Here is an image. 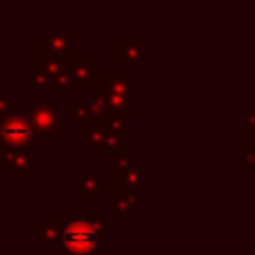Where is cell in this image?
I'll return each instance as SVG.
<instances>
[{
	"label": "cell",
	"instance_id": "7",
	"mask_svg": "<svg viewBox=\"0 0 255 255\" xmlns=\"http://www.w3.org/2000/svg\"><path fill=\"white\" fill-rule=\"evenodd\" d=\"M68 68L72 72V90L76 92H90L102 74L100 64L90 54H74Z\"/></svg>",
	"mask_w": 255,
	"mask_h": 255
},
{
	"label": "cell",
	"instance_id": "17",
	"mask_svg": "<svg viewBox=\"0 0 255 255\" xmlns=\"http://www.w3.org/2000/svg\"><path fill=\"white\" fill-rule=\"evenodd\" d=\"M88 102H90V106H92V110H94V114H96V118H98L100 122H104V120L112 114V108H110L108 98H106L104 94H100L98 90L88 96Z\"/></svg>",
	"mask_w": 255,
	"mask_h": 255
},
{
	"label": "cell",
	"instance_id": "21",
	"mask_svg": "<svg viewBox=\"0 0 255 255\" xmlns=\"http://www.w3.org/2000/svg\"><path fill=\"white\" fill-rule=\"evenodd\" d=\"M235 161L241 163L247 173H255V143H247L243 151L235 155Z\"/></svg>",
	"mask_w": 255,
	"mask_h": 255
},
{
	"label": "cell",
	"instance_id": "11",
	"mask_svg": "<svg viewBox=\"0 0 255 255\" xmlns=\"http://www.w3.org/2000/svg\"><path fill=\"white\" fill-rule=\"evenodd\" d=\"M26 88L28 92H52V76L36 60L26 64Z\"/></svg>",
	"mask_w": 255,
	"mask_h": 255
},
{
	"label": "cell",
	"instance_id": "14",
	"mask_svg": "<svg viewBox=\"0 0 255 255\" xmlns=\"http://www.w3.org/2000/svg\"><path fill=\"white\" fill-rule=\"evenodd\" d=\"M94 122H100V120L96 118V114H94V110H92L88 98H82V100L78 98V100H74V102H72V124L82 129V128H86V126H90V124H94Z\"/></svg>",
	"mask_w": 255,
	"mask_h": 255
},
{
	"label": "cell",
	"instance_id": "10",
	"mask_svg": "<svg viewBox=\"0 0 255 255\" xmlns=\"http://www.w3.org/2000/svg\"><path fill=\"white\" fill-rule=\"evenodd\" d=\"M64 217H36V243L60 245Z\"/></svg>",
	"mask_w": 255,
	"mask_h": 255
},
{
	"label": "cell",
	"instance_id": "25",
	"mask_svg": "<svg viewBox=\"0 0 255 255\" xmlns=\"http://www.w3.org/2000/svg\"><path fill=\"white\" fill-rule=\"evenodd\" d=\"M88 217H90V219H92V221H94V223H96L104 233L108 231V219L102 215V211H100L98 207H92V209H90V213H88Z\"/></svg>",
	"mask_w": 255,
	"mask_h": 255
},
{
	"label": "cell",
	"instance_id": "16",
	"mask_svg": "<svg viewBox=\"0 0 255 255\" xmlns=\"http://www.w3.org/2000/svg\"><path fill=\"white\" fill-rule=\"evenodd\" d=\"M135 165H137V155L131 153V151H122V153L108 155V171L110 173L120 175L122 171L129 169V167H135Z\"/></svg>",
	"mask_w": 255,
	"mask_h": 255
},
{
	"label": "cell",
	"instance_id": "19",
	"mask_svg": "<svg viewBox=\"0 0 255 255\" xmlns=\"http://www.w3.org/2000/svg\"><path fill=\"white\" fill-rule=\"evenodd\" d=\"M118 189L135 195V189H137V171H135V167H129V169H126L118 175Z\"/></svg>",
	"mask_w": 255,
	"mask_h": 255
},
{
	"label": "cell",
	"instance_id": "20",
	"mask_svg": "<svg viewBox=\"0 0 255 255\" xmlns=\"http://www.w3.org/2000/svg\"><path fill=\"white\" fill-rule=\"evenodd\" d=\"M128 137L126 135H108L106 141H104V149L102 153L106 155H114V153H122V151H128Z\"/></svg>",
	"mask_w": 255,
	"mask_h": 255
},
{
	"label": "cell",
	"instance_id": "26",
	"mask_svg": "<svg viewBox=\"0 0 255 255\" xmlns=\"http://www.w3.org/2000/svg\"><path fill=\"white\" fill-rule=\"evenodd\" d=\"M253 104H255V86H253Z\"/></svg>",
	"mask_w": 255,
	"mask_h": 255
},
{
	"label": "cell",
	"instance_id": "3",
	"mask_svg": "<svg viewBox=\"0 0 255 255\" xmlns=\"http://www.w3.org/2000/svg\"><path fill=\"white\" fill-rule=\"evenodd\" d=\"M36 129L30 118L24 112L18 114H0V145L10 149L30 147L36 141Z\"/></svg>",
	"mask_w": 255,
	"mask_h": 255
},
{
	"label": "cell",
	"instance_id": "9",
	"mask_svg": "<svg viewBox=\"0 0 255 255\" xmlns=\"http://www.w3.org/2000/svg\"><path fill=\"white\" fill-rule=\"evenodd\" d=\"M72 189L78 191L82 199L92 201V199H98L102 191H110V183L98 173H84L72 181Z\"/></svg>",
	"mask_w": 255,
	"mask_h": 255
},
{
	"label": "cell",
	"instance_id": "4",
	"mask_svg": "<svg viewBox=\"0 0 255 255\" xmlns=\"http://www.w3.org/2000/svg\"><path fill=\"white\" fill-rule=\"evenodd\" d=\"M38 169V149L36 143L30 147L10 149L0 145V171H12L20 181H26Z\"/></svg>",
	"mask_w": 255,
	"mask_h": 255
},
{
	"label": "cell",
	"instance_id": "18",
	"mask_svg": "<svg viewBox=\"0 0 255 255\" xmlns=\"http://www.w3.org/2000/svg\"><path fill=\"white\" fill-rule=\"evenodd\" d=\"M104 126L108 133L112 135H126L128 131V114H110L104 120Z\"/></svg>",
	"mask_w": 255,
	"mask_h": 255
},
{
	"label": "cell",
	"instance_id": "8",
	"mask_svg": "<svg viewBox=\"0 0 255 255\" xmlns=\"http://www.w3.org/2000/svg\"><path fill=\"white\" fill-rule=\"evenodd\" d=\"M108 215L110 217H128L133 219L137 215V201L133 193H126L122 189L108 191Z\"/></svg>",
	"mask_w": 255,
	"mask_h": 255
},
{
	"label": "cell",
	"instance_id": "2",
	"mask_svg": "<svg viewBox=\"0 0 255 255\" xmlns=\"http://www.w3.org/2000/svg\"><path fill=\"white\" fill-rule=\"evenodd\" d=\"M24 114L30 118L36 135H64L62 110L54 102L30 98L24 104Z\"/></svg>",
	"mask_w": 255,
	"mask_h": 255
},
{
	"label": "cell",
	"instance_id": "1",
	"mask_svg": "<svg viewBox=\"0 0 255 255\" xmlns=\"http://www.w3.org/2000/svg\"><path fill=\"white\" fill-rule=\"evenodd\" d=\"M104 235L106 233L90 217H64L60 245L70 255H96Z\"/></svg>",
	"mask_w": 255,
	"mask_h": 255
},
{
	"label": "cell",
	"instance_id": "5",
	"mask_svg": "<svg viewBox=\"0 0 255 255\" xmlns=\"http://www.w3.org/2000/svg\"><path fill=\"white\" fill-rule=\"evenodd\" d=\"M135 74L133 72H102L96 90L104 96H120L135 108Z\"/></svg>",
	"mask_w": 255,
	"mask_h": 255
},
{
	"label": "cell",
	"instance_id": "12",
	"mask_svg": "<svg viewBox=\"0 0 255 255\" xmlns=\"http://www.w3.org/2000/svg\"><path fill=\"white\" fill-rule=\"evenodd\" d=\"M108 135L110 133H108L104 122H94V124H90V126L80 129V141L84 145H88L92 153H102L104 141H106Z\"/></svg>",
	"mask_w": 255,
	"mask_h": 255
},
{
	"label": "cell",
	"instance_id": "15",
	"mask_svg": "<svg viewBox=\"0 0 255 255\" xmlns=\"http://www.w3.org/2000/svg\"><path fill=\"white\" fill-rule=\"evenodd\" d=\"M72 58H74V56H72ZM72 58L54 56V54H50V52H46V50L36 48V62H38L50 76H56V74H60L62 70H66V68L70 66V60H72Z\"/></svg>",
	"mask_w": 255,
	"mask_h": 255
},
{
	"label": "cell",
	"instance_id": "24",
	"mask_svg": "<svg viewBox=\"0 0 255 255\" xmlns=\"http://www.w3.org/2000/svg\"><path fill=\"white\" fill-rule=\"evenodd\" d=\"M245 135H255V104L245 112V128H243Z\"/></svg>",
	"mask_w": 255,
	"mask_h": 255
},
{
	"label": "cell",
	"instance_id": "13",
	"mask_svg": "<svg viewBox=\"0 0 255 255\" xmlns=\"http://www.w3.org/2000/svg\"><path fill=\"white\" fill-rule=\"evenodd\" d=\"M118 62L135 74L137 64V38L135 36H118Z\"/></svg>",
	"mask_w": 255,
	"mask_h": 255
},
{
	"label": "cell",
	"instance_id": "6",
	"mask_svg": "<svg viewBox=\"0 0 255 255\" xmlns=\"http://www.w3.org/2000/svg\"><path fill=\"white\" fill-rule=\"evenodd\" d=\"M74 30L72 26H46L44 34L36 36V48L46 50L54 56L72 58L76 52L72 50Z\"/></svg>",
	"mask_w": 255,
	"mask_h": 255
},
{
	"label": "cell",
	"instance_id": "23",
	"mask_svg": "<svg viewBox=\"0 0 255 255\" xmlns=\"http://www.w3.org/2000/svg\"><path fill=\"white\" fill-rule=\"evenodd\" d=\"M20 102L10 98L8 90H0V114H18Z\"/></svg>",
	"mask_w": 255,
	"mask_h": 255
},
{
	"label": "cell",
	"instance_id": "22",
	"mask_svg": "<svg viewBox=\"0 0 255 255\" xmlns=\"http://www.w3.org/2000/svg\"><path fill=\"white\" fill-rule=\"evenodd\" d=\"M68 88H72V72H70V68H66L60 74L52 76V92H62V90H68Z\"/></svg>",
	"mask_w": 255,
	"mask_h": 255
}]
</instances>
